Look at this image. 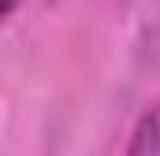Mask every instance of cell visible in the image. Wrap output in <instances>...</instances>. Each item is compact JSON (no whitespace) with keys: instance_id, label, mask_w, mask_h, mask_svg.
<instances>
[{"instance_id":"1","label":"cell","mask_w":160,"mask_h":156,"mask_svg":"<svg viewBox=\"0 0 160 156\" xmlns=\"http://www.w3.org/2000/svg\"><path fill=\"white\" fill-rule=\"evenodd\" d=\"M127 156H160V104H153L138 119L130 145H127Z\"/></svg>"},{"instance_id":"2","label":"cell","mask_w":160,"mask_h":156,"mask_svg":"<svg viewBox=\"0 0 160 156\" xmlns=\"http://www.w3.org/2000/svg\"><path fill=\"white\" fill-rule=\"evenodd\" d=\"M22 4H26V0H0V26H4V22H8V19H11Z\"/></svg>"}]
</instances>
